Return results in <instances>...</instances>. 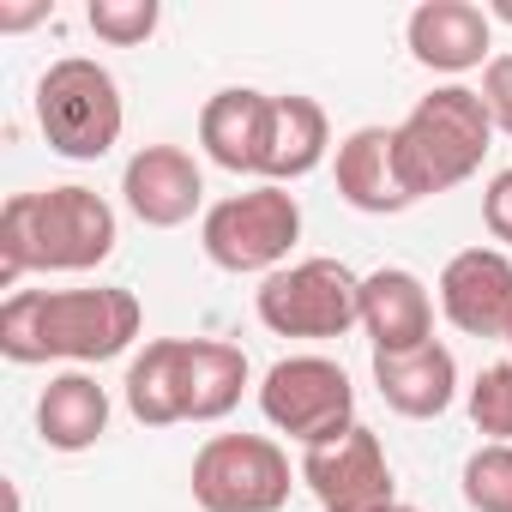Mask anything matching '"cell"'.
Returning <instances> with one entry per match:
<instances>
[{
	"label": "cell",
	"instance_id": "6da1fadb",
	"mask_svg": "<svg viewBox=\"0 0 512 512\" xmlns=\"http://www.w3.org/2000/svg\"><path fill=\"white\" fill-rule=\"evenodd\" d=\"M145 332V308L133 290H13L0 302V356L37 362H115Z\"/></svg>",
	"mask_w": 512,
	"mask_h": 512
},
{
	"label": "cell",
	"instance_id": "7a4b0ae2",
	"mask_svg": "<svg viewBox=\"0 0 512 512\" xmlns=\"http://www.w3.org/2000/svg\"><path fill=\"white\" fill-rule=\"evenodd\" d=\"M115 241V205L91 187L13 193L0 205V284L19 290L31 272H97Z\"/></svg>",
	"mask_w": 512,
	"mask_h": 512
},
{
	"label": "cell",
	"instance_id": "3957f363",
	"mask_svg": "<svg viewBox=\"0 0 512 512\" xmlns=\"http://www.w3.org/2000/svg\"><path fill=\"white\" fill-rule=\"evenodd\" d=\"M392 145H398V175H404L410 199H434V193L464 187L494 145V121H488L482 91H470V85L428 91L392 127Z\"/></svg>",
	"mask_w": 512,
	"mask_h": 512
},
{
	"label": "cell",
	"instance_id": "277c9868",
	"mask_svg": "<svg viewBox=\"0 0 512 512\" xmlns=\"http://www.w3.org/2000/svg\"><path fill=\"white\" fill-rule=\"evenodd\" d=\"M37 127H43L49 151L67 157V163L109 157L121 145V127H127L115 73L97 67V61H85V55H61L37 79Z\"/></svg>",
	"mask_w": 512,
	"mask_h": 512
},
{
	"label": "cell",
	"instance_id": "5b68a950",
	"mask_svg": "<svg viewBox=\"0 0 512 512\" xmlns=\"http://www.w3.org/2000/svg\"><path fill=\"white\" fill-rule=\"evenodd\" d=\"M296 241H302V205H296V193H284L272 181L217 199L205 211V223H199L205 260L217 272H229V278H272V272H284Z\"/></svg>",
	"mask_w": 512,
	"mask_h": 512
},
{
	"label": "cell",
	"instance_id": "8992f818",
	"mask_svg": "<svg viewBox=\"0 0 512 512\" xmlns=\"http://www.w3.org/2000/svg\"><path fill=\"white\" fill-rule=\"evenodd\" d=\"M193 506L199 512H284L302 470L272 434H211L193 452Z\"/></svg>",
	"mask_w": 512,
	"mask_h": 512
},
{
	"label": "cell",
	"instance_id": "52a82bcc",
	"mask_svg": "<svg viewBox=\"0 0 512 512\" xmlns=\"http://www.w3.org/2000/svg\"><path fill=\"white\" fill-rule=\"evenodd\" d=\"M253 314L272 338H344L362 326V278L332 253L296 260L253 290Z\"/></svg>",
	"mask_w": 512,
	"mask_h": 512
},
{
	"label": "cell",
	"instance_id": "ba28073f",
	"mask_svg": "<svg viewBox=\"0 0 512 512\" xmlns=\"http://www.w3.org/2000/svg\"><path fill=\"white\" fill-rule=\"evenodd\" d=\"M260 410L278 434H290L308 452L356 428V386L332 356H284L260 380Z\"/></svg>",
	"mask_w": 512,
	"mask_h": 512
},
{
	"label": "cell",
	"instance_id": "9c48e42d",
	"mask_svg": "<svg viewBox=\"0 0 512 512\" xmlns=\"http://www.w3.org/2000/svg\"><path fill=\"white\" fill-rule=\"evenodd\" d=\"M302 482L308 494L320 500V512H386L398 500V482H392V464H386V446L374 428H350L326 446H308L302 452Z\"/></svg>",
	"mask_w": 512,
	"mask_h": 512
},
{
	"label": "cell",
	"instance_id": "30bf717a",
	"mask_svg": "<svg viewBox=\"0 0 512 512\" xmlns=\"http://www.w3.org/2000/svg\"><path fill=\"white\" fill-rule=\"evenodd\" d=\"M440 314L464 338H500L512 326V253L506 247H464L440 272Z\"/></svg>",
	"mask_w": 512,
	"mask_h": 512
},
{
	"label": "cell",
	"instance_id": "8fae6325",
	"mask_svg": "<svg viewBox=\"0 0 512 512\" xmlns=\"http://www.w3.org/2000/svg\"><path fill=\"white\" fill-rule=\"evenodd\" d=\"M121 199L145 229H181L205 205V175L181 145H145L121 169Z\"/></svg>",
	"mask_w": 512,
	"mask_h": 512
},
{
	"label": "cell",
	"instance_id": "7c38bea8",
	"mask_svg": "<svg viewBox=\"0 0 512 512\" xmlns=\"http://www.w3.org/2000/svg\"><path fill=\"white\" fill-rule=\"evenodd\" d=\"M404 43H410L416 67L458 79V73L494 61L488 55L494 49V19L476 7V0H422L410 13V25H404Z\"/></svg>",
	"mask_w": 512,
	"mask_h": 512
},
{
	"label": "cell",
	"instance_id": "4fadbf2b",
	"mask_svg": "<svg viewBox=\"0 0 512 512\" xmlns=\"http://www.w3.org/2000/svg\"><path fill=\"white\" fill-rule=\"evenodd\" d=\"M362 332L374 344V356H404L434 344V296L416 272L404 266H380L362 278Z\"/></svg>",
	"mask_w": 512,
	"mask_h": 512
},
{
	"label": "cell",
	"instance_id": "5bb4252c",
	"mask_svg": "<svg viewBox=\"0 0 512 512\" xmlns=\"http://www.w3.org/2000/svg\"><path fill=\"white\" fill-rule=\"evenodd\" d=\"M266 121H272V91L229 85V91L205 97V109H199V145L229 175H260V163H266Z\"/></svg>",
	"mask_w": 512,
	"mask_h": 512
},
{
	"label": "cell",
	"instance_id": "9a60e30c",
	"mask_svg": "<svg viewBox=\"0 0 512 512\" xmlns=\"http://www.w3.org/2000/svg\"><path fill=\"white\" fill-rule=\"evenodd\" d=\"M332 175H338V193L344 205L368 211V217H398L410 211V187L398 175V145H392V127H356L338 157H332Z\"/></svg>",
	"mask_w": 512,
	"mask_h": 512
},
{
	"label": "cell",
	"instance_id": "2e32d148",
	"mask_svg": "<svg viewBox=\"0 0 512 512\" xmlns=\"http://www.w3.org/2000/svg\"><path fill=\"white\" fill-rule=\"evenodd\" d=\"M374 386H380L386 410H398L410 422L446 416L458 398V356L440 338L422 350H404V356H374Z\"/></svg>",
	"mask_w": 512,
	"mask_h": 512
},
{
	"label": "cell",
	"instance_id": "e0dca14e",
	"mask_svg": "<svg viewBox=\"0 0 512 512\" xmlns=\"http://www.w3.org/2000/svg\"><path fill=\"white\" fill-rule=\"evenodd\" d=\"M326 145H332V121L314 97L302 91H284L272 97V121H266V163H260V181L284 187V181H302L326 163Z\"/></svg>",
	"mask_w": 512,
	"mask_h": 512
},
{
	"label": "cell",
	"instance_id": "ac0fdd59",
	"mask_svg": "<svg viewBox=\"0 0 512 512\" xmlns=\"http://www.w3.org/2000/svg\"><path fill=\"white\" fill-rule=\"evenodd\" d=\"M37 434L49 452H91L109 434V392L91 374H55L37 398Z\"/></svg>",
	"mask_w": 512,
	"mask_h": 512
},
{
	"label": "cell",
	"instance_id": "d6986e66",
	"mask_svg": "<svg viewBox=\"0 0 512 512\" xmlns=\"http://www.w3.org/2000/svg\"><path fill=\"white\" fill-rule=\"evenodd\" d=\"M247 392V356L217 338H181V398L187 422H223Z\"/></svg>",
	"mask_w": 512,
	"mask_h": 512
},
{
	"label": "cell",
	"instance_id": "ffe728a7",
	"mask_svg": "<svg viewBox=\"0 0 512 512\" xmlns=\"http://www.w3.org/2000/svg\"><path fill=\"white\" fill-rule=\"evenodd\" d=\"M127 410L145 428H175L187 422V398H181V338H151L133 362H127Z\"/></svg>",
	"mask_w": 512,
	"mask_h": 512
},
{
	"label": "cell",
	"instance_id": "44dd1931",
	"mask_svg": "<svg viewBox=\"0 0 512 512\" xmlns=\"http://www.w3.org/2000/svg\"><path fill=\"white\" fill-rule=\"evenodd\" d=\"M464 506L470 512H512V446L506 440H488L464 458Z\"/></svg>",
	"mask_w": 512,
	"mask_h": 512
},
{
	"label": "cell",
	"instance_id": "7402d4cb",
	"mask_svg": "<svg viewBox=\"0 0 512 512\" xmlns=\"http://www.w3.org/2000/svg\"><path fill=\"white\" fill-rule=\"evenodd\" d=\"M157 19H163L157 0H91V7H85V25L103 43H115V49H139L157 31Z\"/></svg>",
	"mask_w": 512,
	"mask_h": 512
},
{
	"label": "cell",
	"instance_id": "603a6c76",
	"mask_svg": "<svg viewBox=\"0 0 512 512\" xmlns=\"http://www.w3.org/2000/svg\"><path fill=\"white\" fill-rule=\"evenodd\" d=\"M470 422H476V434L512 446V362H494V368L476 374V386H470Z\"/></svg>",
	"mask_w": 512,
	"mask_h": 512
},
{
	"label": "cell",
	"instance_id": "cb8c5ba5",
	"mask_svg": "<svg viewBox=\"0 0 512 512\" xmlns=\"http://www.w3.org/2000/svg\"><path fill=\"white\" fill-rule=\"evenodd\" d=\"M482 103H488L494 133L512 139V55H494V61L482 67Z\"/></svg>",
	"mask_w": 512,
	"mask_h": 512
},
{
	"label": "cell",
	"instance_id": "d4e9b609",
	"mask_svg": "<svg viewBox=\"0 0 512 512\" xmlns=\"http://www.w3.org/2000/svg\"><path fill=\"white\" fill-rule=\"evenodd\" d=\"M482 223L500 247H512V169H500L488 187H482Z\"/></svg>",
	"mask_w": 512,
	"mask_h": 512
},
{
	"label": "cell",
	"instance_id": "484cf974",
	"mask_svg": "<svg viewBox=\"0 0 512 512\" xmlns=\"http://www.w3.org/2000/svg\"><path fill=\"white\" fill-rule=\"evenodd\" d=\"M55 7L49 0H37V7H0V31H25V25H37V19H49Z\"/></svg>",
	"mask_w": 512,
	"mask_h": 512
},
{
	"label": "cell",
	"instance_id": "4316f807",
	"mask_svg": "<svg viewBox=\"0 0 512 512\" xmlns=\"http://www.w3.org/2000/svg\"><path fill=\"white\" fill-rule=\"evenodd\" d=\"M488 19H506V25H512V0H494V7H488Z\"/></svg>",
	"mask_w": 512,
	"mask_h": 512
},
{
	"label": "cell",
	"instance_id": "83f0119b",
	"mask_svg": "<svg viewBox=\"0 0 512 512\" xmlns=\"http://www.w3.org/2000/svg\"><path fill=\"white\" fill-rule=\"evenodd\" d=\"M386 512H422V506H410V500H392V506H386Z\"/></svg>",
	"mask_w": 512,
	"mask_h": 512
},
{
	"label": "cell",
	"instance_id": "f1b7e54d",
	"mask_svg": "<svg viewBox=\"0 0 512 512\" xmlns=\"http://www.w3.org/2000/svg\"><path fill=\"white\" fill-rule=\"evenodd\" d=\"M506 344H512V326H506Z\"/></svg>",
	"mask_w": 512,
	"mask_h": 512
}]
</instances>
